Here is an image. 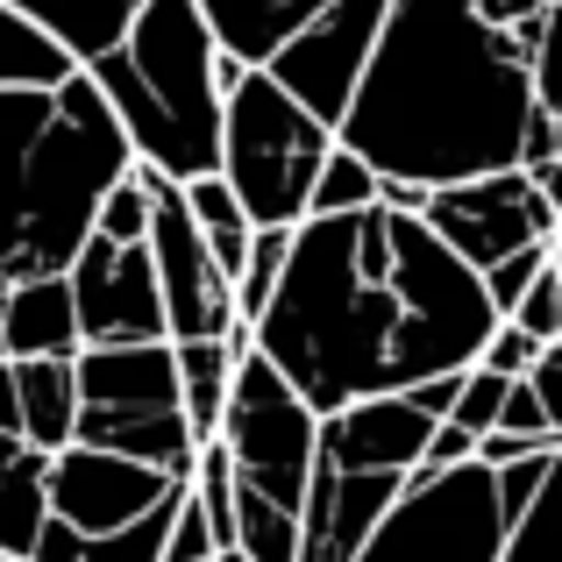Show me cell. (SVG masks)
Returning a JSON list of instances; mask_svg holds the SVG:
<instances>
[{"label": "cell", "instance_id": "cell-26", "mask_svg": "<svg viewBox=\"0 0 562 562\" xmlns=\"http://www.w3.org/2000/svg\"><path fill=\"white\" fill-rule=\"evenodd\" d=\"M527 79H535V108L562 122V0H549V14H541V36L527 50Z\"/></svg>", "mask_w": 562, "mask_h": 562}, {"label": "cell", "instance_id": "cell-2", "mask_svg": "<svg viewBox=\"0 0 562 562\" xmlns=\"http://www.w3.org/2000/svg\"><path fill=\"white\" fill-rule=\"evenodd\" d=\"M335 143L378 165V179L435 192L562 157V122L535 108L527 43L484 22L477 0H392Z\"/></svg>", "mask_w": 562, "mask_h": 562}, {"label": "cell", "instance_id": "cell-15", "mask_svg": "<svg viewBox=\"0 0 562 562\" xmlns=\"http://www.w3.org/2000/svg\"><path fill=\"white\" fill-rule=\"evenodd\" d=\"M179 492H186V484H179ZM179 492H171L157 513L114 527V535H79V527H65L50 513L43 535H36V549H29V562H165V535H171V506H179Z\"/></svg>", "mask_w": 562, "mask_h": 562}, {"label": "cell", "instance_id": "cell-8", "mask_svg": "<svg viewBox=\"0 0 562 562\" xmlns=\"http://www.w3.org/2000/svg\"><path fill=\"white\" fill-rule=\"evenodd\" d=\"M420 214H427V228H435L477 278L492 271V263L520 257V249H549L555 235H562V214L541 200V186L527 179V165L435 186Z\"/></svg>", "mask_w": 562, "mask_h": 562}, {"label": "cell", "instance_id": "cell-33", "mask_svg": "<svg viewBox=\"0 0 562 562\" xmlns=\"http://www.w3.org/2000/svg\"><path fill=\"white\" fill-rule=\"evenodd\" d=\"M470 456H477V435L456 427V420H441L435 441H427V456H420V470H449V463H470Z\"/></svg>", "mask_w": 562, "mask_h": 562}, {"label": "cell", "instance_id": "cell-18", "mask_svg": "<svg viewBox=\"0 0 562 562\" xmlns=\"http://www.w3.org/2000/svg\"><path fill=\"white\" fill-rule=\"evenodd\" d=\"M249 349V328H228V335H192V342H171L179 357V392H186V420L200 441H214L221 427V406H228V384H235V363Z\"/></svg>", "mask_w": 562, "mask_h": 562}, {"label": "cell", "instance_id": "cell-9", "mask_svg": "<svg viewBox=\"0 0 562 562\" xmlns=\"http://www.w3.org/2000/svg\"><path fill=\"white\" fill-rule=\"evenodd\" d=\"M143 179H150V235H143V249H150L157 292H165V335L171 342H192V335L249 328L235 314V278L214 263V249H206L200 221L186 206V186L165 179L157 165H143Z\"/></svg>", "mask_w": 562, "mask_h": 562}, {"label": "cell", "instance_id": "cell-24", "mask_svg": "<svg viewBox=\"0 0 562 562\" xmlns=\"http://www.w3.org/2000/svg\"><path fill=\"white\" fill-rule=\"evenodd\" d=\"M285 257H292V228H257L249 235V257H243V278H235V314L257 321L271 285L285 278Z\"/></svg>", "mask_w": 562, "mask_h": 562}, {"label": "cell", "instance_id": "cell-27", "mask_svg": "<svg viewBox=\"0 0 562 562\" xmlns=\"http://www.w3.org/2000/svg\"><path fill=\"white\" fill-rule=\"evenodd\" d=\"M506 321H520V328L541 335V342H555V335H562V263H555V249H549V263L527 278V292L513 300Z\"/></svg>", "mask_w": 562, "mask_h": 562}, {"label": "cell", "instance_id": "cell-35", "mask_svg": "<svg viewBox=\"0 0 562 562\" xmlns=\"http://www.w3.org/2000/svg\"><path fill=\"white\" fill-rule=\"evenodd\" d=\"M527 179H535V186H541V200H549L555 214H562V157H535V165H527Z\"/></svg>", "mask_w": 562, "mask_h": 562}, {"label": "cell", "instance_id": "cell-12", "mask_svg": "<svg viewBox=\"0 0 562 562\" xmlns=\"http://www.w3.org/2000/svg\"><path fill=\"white\" fill-rule=\"evenodd\" d=\"M71 306H79L86 342H171L165 335V292H157L150 249L86 235V249L65 263Z\"/></svg>", "mask_w": 562, "mask_h": 562}, {"label": "cell", "instance_id": "cell-25", "mask_svg": "<svg viewBox=\"0 0 562 562\" xmlns=\"http://www.w3.org/2000/svg\"><path fill=\"white\" fill-rule=\"evenodd\" d=\"M93 235H108V243H143L150 235V179H143V165H128L122 179L100 192Z\"/></svg>", "mask_w": 562, "mask_h": 562}, {"label": "cell", "instance_id": "cell-30", "mask_svg": "<svg viewBox=\"0 0 562 562\" xmlns=\"http://www.w3.org/2000/svg\"><path fill=\"white\" fill-rule=\"evenodd\" d=\"M535 357H541V335H527L520 321H498V328L484 335V349H477V363H484V371H498V378H527V371H535Z\"/></svg>", "mask_w": 562, "mask_h": 562}, {"label": "cell", "instance_id": "cell-32", "mask_svg": "<svg viewBox=\"0 0 562 562\" xmlns=\"http://www.w3.org/2000/svg\"><path fill=\"white\" fill-rule=\"evenodd\" d=\"M549 249H555V243H549ZM549 249H520V257H506V263H492V271H484V292H492L498 314H513V300H520L527 278H535L541 263H549Z\"/></svg>", "mask_w": 562, "mask_h": 562}, {"label": "cell", "instance_id": "cell-38", "mask_svg": "<svg viewBox=\"0 0 562 562\" xmlns=\"http://www.w3.org/2000/svg\"><path fill=\"white\" fill-rule=\"evenodd\" d=\"M555 263H562V235H555Z\"/></svg>", "mask_w": 562, "mask_h": 562}, {"label": "cell", "instance_id": "cell-21", "mask_svg": "<svg viewBox=\"0 0 562 562\" xmlns=\"http://www.w3.org/2000/svg\"><path fill=\"white\" fill-rule=\"evenodd\" d=\"M14 8H29V14H36V22L86 65V57H100L114 36H122L128 14H136L143 0H14Z\"/></svg>", "mask_w": 562, "mask_h": 562}, {"label": "cell", "instance_id": "cell-23", "mask_svg": "<svg viewBox=\"0 0 562 562\" xmlns=\"http://www.w3.org/2000/svg\"><path fill=\"white\" fill-rule=\"evenodd\" d=\"M378 192H384L378 165H363L349 143H335L328 165H321V179H314V200H306V214H349V206H371Z\"/></svg>", "mask_w": 562, "mask_h": 562}, {"label": "cell", "instance_id": "cell-5", "mask_svg": "<svg viewBox=\"0 0 562 562\" xmlns=\"http://www.w3.org/2000/svg\"><path fill=\"white\" fill-rule=\"evenodd\" d=\"M335 150V128L306 100H292L263 65H249L221 100V179L235 186L257 228H300L314 179Z\"/></svg>", "mask_w": 562, "mask_h": 562}, {"label": "cell", "instance_id": "cell-1", "mask_svg": "<svg viewBox=\"0 0 562 562\" xmlns=\"http://www.w3.org/2000/svg\"><path fill=\"white\" fill-rule=\"evenodd\" d=\"M498 321L506 314L484 278L427 228V214L371 200L292 228L285 278L249 321V342L314 413H335L349 398L470 371Z\"/></svg>", "mask_w": 562, "mask_h": 562}, {"label": "cell", "instance_id": "cell-4", "mask_svg": "<svg viewBox=\"0 0 562 562\" xmlns=\"http://www.w3.org/2000/svg\"><path fill=\"white\" fill-rule=\"evenodd\" d=\"M549 449H527L520 463L470 456V463H449V470H413V484L384 506V520L349 562H498L513 506L541 477Z\"/></svg>", "mask_w": 562, "mask_h": 562}, {"label": "cell", "instance_id": "cell-14", "mask_svg": "<svg viewBox=\"0 0 562 562\" xmlns=\"http://www.w3.org/2000/svg\"><path fill=\"white\" fill-rule=\"evenodd\" d=\"M79 306H71V278L65 271H36L14 278L0 300V357H79Z\"/></svg>", "mask_w": 562, "mask_h": 562}, {"label": "cell", "instance_id": "cell-20", "mask_svg": "<svg viewBox=\"0 0 562 562\" xmlns=\"http://www.w3.org/2000/svg\"><path fill=\"white\" fill-rule=\"evenodd\" d=\"M43 470H50V456L29 449V441H14V449L0 456V555H8V562H29L43 520H50Z\"/></svg>", "mask_w": 562, "mask_h": 562}, {"label": "cell", "instance_id": "cell-31", "mask_svg": "<svg viewBox=\"0 0 562 562\" xmlns=\"http://www.w3.org/2000/svg\"><path fill=\"white\" fill-rule=\"evenodd\" d=\"M498 427L506 435H527V441H555V427H549V406H541V392L527 378H513L506 384V406H498Z\"/></svg>", "mask_w": 562, "mask_h": 562}, {"label": "cell", "instance_id": "cell-37", "mask_svg": "<svg viewBox=\"0 0 562 562\" xmlns=\"http://www.w3.org/2000/svg\"><path fill=\"white\" fill-rule=\"evenodd\" d=\"M8 449H14V435H0V456H8Z\"/></svg>", "mask_w": 562, "mask_h": 562}, {"label": "cell", "instance_id": "cell-22", "mask_svg": "<svg viewBox=\"0 0 562 562\" xmlns=\"http://www.w3.org/2000/svg\"><path fill=\"white\" fill-rule=\"evenodd\" d=\"M186 206H192V221H200L214 263H221L228 278H243V257H249V235H257V221L243 214L235 186L221 179V171H200V179H186Z\"/></svg>", "mask_w": 562, "mask_h": 562}, {"label": "cell", "instance_id": "cell-11", "mask_svg": "<svg viewBox=\"0 0 562 562\" xmlns=\"http://www.w3.org/2000/svg\"><path fill=\"white\" fill-rule=\"evenodd\" d=\"M186 477L157 463H136L122 449H93V441H65L50 449V470H43V492H50V513L79 535H114V527L157 513Z\"/></svg>", "mask_w": 562, "mask_h": 562}, {"label": "cell", "instance_id": "cell-17", "mask_svg": "<svg viewBox=\"0 0 562 562\" xmlns=\"http://www.w3.org/2000/svg\"><path fill=\"white\" fill-rule=\"evenodd\" d=\"M14 384H22V441L29 449H65L79 435V371L71 357H14Z\"/></svg>", "mask_w": 562, "mask_h": 562}, {"label": "cell", "instance_id": "cell-28", "mask_svg": "<svg viewBox=\"0 0 562 562\" xmlns=\"http://www.w3.org/2000/svg\"><path fill=\"white\" fill-rule=\"evenodd\" d=\"M506 384H513V378H498V371H484V363H470L449 420L470 427V435H492V427H498V406H506Z\"/></svg>", "mask_w": 562, "mask_h": 562}, {"label": "cell", "instance_id": "cell-10", "mask_svg": "<svg viewBox=\"0 0 562 562\" xmlns=\"http://www.w3.org/2000/svg\"><path fill=\"white\" fill-rule=\"evenodd\" d=\"M384 14H392V0H328L300 36H285V50L263 71L335 128L349 93H357V79H363V65H371V50H378Z\"/></svg>", "mask_w": 562, "mask_h": 562}, {"label": "cell", "instance_id": "cell-13", "mask_svg": "<svg viewBox=\"0 0 562 562\" xmlns=\"http://www.w3.org/2000/svg\"><path fill=\"white\" fill-rule=\"evenodd\" d=\"M50 93H0V300H8L14 278L43 271L36 263V214H29V157H36Z\"/></svg>", "mask_w": 562, "mask_h": 562}, {"label": "cell", "instance_id": "cell-36", "mask_svg": "<svg viewBox=\"0 0 562 562\" xmlns=\"http://www.w3.org/2000/svg\"><path fill=\"white\" fill-rule=\"evenodd\" d=\"M214 562H249V555L243 549H214Z\"/></svg>", "mask_w": 562, "mask_h": 562}, {"label": "cell", "instance_id": "cell-16", "mask_svg": "<svg viewBox=\"0 0 562 562\" xmlns=\"http://www.w3.org/2000/svg\"><path fill=\"white\" fill-rule=\"evenodd\" d=\"M214 22L221 50H235L243 65H271L285 50V36H300L328 0H200Z\"/></svg>", "mask_w": 562, "mask_h": 562}, {"label": "cell", "instance_id": "cell-6", "mask_svg": "<svg viewBox=\"0 0 562 562\" xmlns=\"http://www.w3.org/2000/svg\"><path fill=\"white\" fill-rule=\"evenodd\" d=\"M71 371H79V435L71 441L122 449L136 463H157L171 477H186L200 435L186 420L171 342H86L71 357Z\"/></svg>", "mask_w": 562, "mask_h": 562}, {"label": "cell", "instance_id": "cell-7", "mask_svg": "<svg viewBox=\"0 0 562 562\" xmlns=\"http://www.w3.org/2000/svg\"><path fill=\"white\" fill-rule=\"evenodd\" d=\"M214 441L228 449L235 484L271 506H306V477H314V449H321V413L292 392V378L263 357L257 342L243 349L228 384V406H221Z\"/></svg>", "mask_w": 562, "mask_h": 562}, {"label": "cell", "instance_id": "cell-29", "mask_svg": "<svg viewBox=\"0 0 562 562\" xmlns=\"http://www.w3.org/2000/svg\"><path fill=\"white\" fill-rule=\"evenodd\" d=\"M221 549L214 520H206V506L192 492H179V506H171V535H165V562H206Z\"/></svg>", "mask_w": 562, "mask_h": 562}, {"label": "cell", "instance_id": "cell-19", "mask_svg": "<svg viewBox=\"0 0 562 562\" xmlns=\"http://www.w3.org/2000/svg\"><path fill=\"white\" fill-rule=\"evenodd\" d=\"M71 71H79V57H71L29 8L0 0V93H50Z\"/></svg>", "mask_w": 562, "mask_h": 562}, {"label": "cell", "instance_id": "cell-40", "mask_svg": "<svg viewBox=\"0 0 562 562\" xmlns=\"http://www.w3.org/2000/svg\"><path fill=\"white\" fill-rule=\"evenodd\" d=\"M0 562H8V555H0Z\"/></svg>", "mask_w": 562, "mask_h": 562}, {"label": "cell", "instance_id": "cell-39", "mask_svg": "<svg viewBox=\"0 0 562 562\" xmlns=\"http://www.w3.org/2000/svg\"><path fill=\"white\" fill-rule=\"evenodd\" d=\"M206 562H214V555H206Z\"/></svg>", "mask_w": 562, "mask_h": 562}, {"label": "cell", "instance_id": "cell-34", "mask_svg": "<svg viewBox=\"0 0 562 562\" xmlns=\"http://www.w3.org/2000/svg\"><path fill=\"white\" fill-rule=\"evenodd\" d=\"M0 435L22 441V384H14V357H0Z\"/></svg>", "mask_w": 562, "mask_h": 562}, {"label": "cell", "instance_id": "cell-3", "mask_svg": "<svg viewBox=\"0 0 562 562\" xmlns=\"http://www.w3.org/2000/svg\"><path fill=\"white\" fill-rule=\"evenodd\" d=\"M221 36L200 0H143L128 29L100 57H86L93 86L108 93L136 165L165 179H200L221 165Z\"/></svg>", "mask_w": 562, "mask_h": 562}]
</instances>
